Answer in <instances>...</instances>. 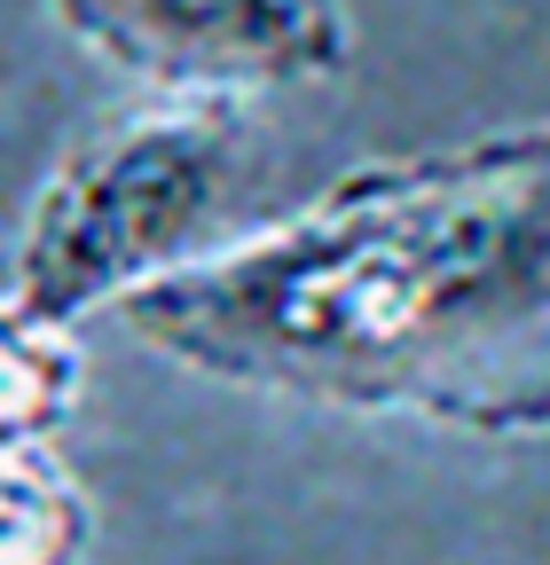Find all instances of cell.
Here are the masks:
<instances>
[{"label": "cell", "instance_id": "obj_1", "mask_svg": "<svg viewBox=\"0 0 550 565\" xmlns=\"http://www.w3.org/2000/svg\"><path fill=\"white\" fill-rule=\"evenodd\" d=\"M118 322L229 393L550 440V118L330 173Z\"/></svg>", "mask_w": 550, "mask_h": 565}, {"label": "cell", "instance_id": "obj_2", "mask_svg": "<svg viewBox=\"0 0 550 565\" xmlns=\"http://www.w3.org/2000/svg\"><path fill=\"white\" fill-rule=\"evenodd\" d=\"M252 110L134 95L40 173L9 244V299L72 330L87 315L134 307L229 244V212L252 181Z\"/></svg>", "mask_w": 550, "mask_h": 565}, {"label": "cell", "instance_id": "obj_3", "mask_svg": "<svg viewBox=\"0 0 550 565\" xmlns=\"http://www.w3.org/2000/svg\"><path fill=\"white\" fill-rule=\"evenodd\" d=\"M47 32L150 103L307 95L355 71V17L330 0H55Z\"/></svg>", "mask_w": 550, "mask_h": 565}, {"label": "cell", "instance_id": "obj_4", "mask_svg": "<svg viewBox=\"0 0 550 565\" xmlns=\"http://www.w3.org/2000/svg\"><path fill=\"white\" fill-rule=\"evenodd\" d=\"M87 408V338L0 291V456L55 448Z\"/></svg>", "mask_w": 550, "mask_h": 565}, {"label": "cell", "instance_id": "obj_5", "mask_svg": "<svg viewBox=\"0 0 550 565\" xmlns=\"http://www.w3.org/2000/svg\"><path fill=\"white\" fill-rule=\"evenodd\" d=\"M95 550V503L55 448L0 456V565H80Z\"/></svg>", "mask_w": 550, "mask_h": 565}]
</instances>
